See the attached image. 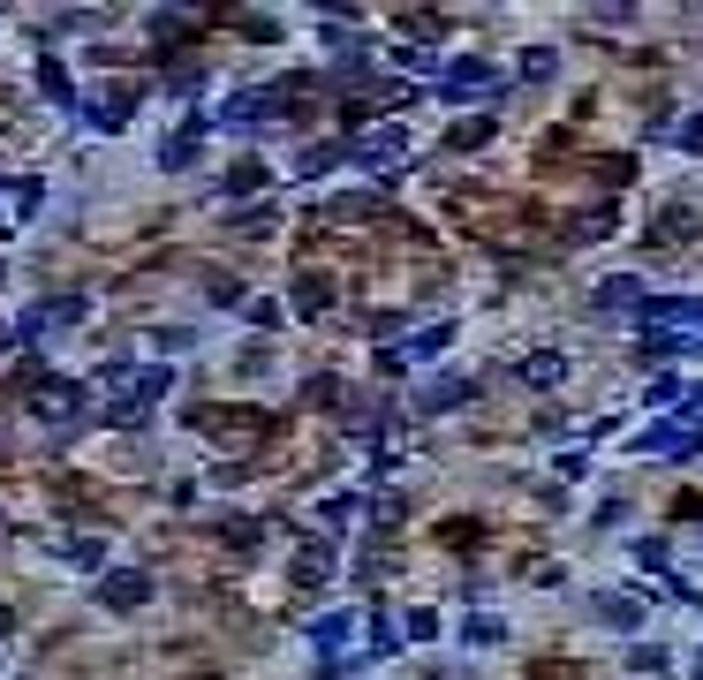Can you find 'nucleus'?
<instances>
[{
    "label": "nucleus",
    "instance_id": "6e6552de",
    "mask_svg": "<svg viewBox=\"0 0 703 680\" xmlns=\"http://www.w3.org/2000/svg\"><path fill=\"white\" fill-rule=\"evenodd\" d=\"M197 144H205V121H182V129L159 144V167H189V159H197Z\"/></svg>",
    "mask_w": 703,
    "mask_h": 680
},
{
    "label": "nucleus",
    "instance_id": "1a4fd4ad",
    "mask_svg": "<svg viewBox=\"0 0 703 680\" xmlns=\"http://www.w3.org/2000/svg\"><path fill=\"white\" fill-rule=\"evenodd\" d=\"M84 121H91V129H121V121H129V91H106V99H91Z\"/></svg>",
    "mask_w": 703,
    "mask_h": 680
},
{
    "label": "nucleus",
    "instance_id": "20e7f679",
    "mask_svg": "<svg viewBox=\"0 0 703 680\" xmlns=\"http://www.w3.org/2000/svg\"><path fill=\"white\" fill-rule=\"evenodd\" d=\"M643 454H666V461H688V454H703V431H688V424H643Z\"/></svg>",
    "mask_w": 703,
    "mask_h": 680
},
{
    "label": "nucleus",
    "instance_id": "f257e3e1",
    "mask_svg": "<svg viewBox=\"0 0 703 680\" xmlns=\"http://www.w3.org/2000/svg\"><path fill=\"white\" fill-rule=\"evenodd\" d=\"M76 408H84V386H76V378H38L31 386V416L38 424H76Z\"/></svg>",
    "mask_w": 703,
    "mask_h": 680
},
{
    "label": "nucleus",
    "instance_id": "4468645a",
    "mask_svg": "<svg viewBox=\"0 0 703 680\" xmlns=\"http://www.w3.org/2000/svg\"><path fill=\"white\" fill-rule=\"evenodd\" d=\"M227 189H235V197H250V189H265V167H258V159H242V167L227 174Z\"/></svg>",
    "mask_w": 703,
    "mask_h": 680
},
{
    "label": "nucleus",
    "instance_id": "7ed1b4c3",
    "mask_svg": "<svg viewBox=\"0 0 703 680\" xmlns=\"http://www.w3.org/2000/svg\"><path fill=\"white\" fill-rule=\"evenodd\" d=\"M84 318V295H53V303H38V310H23V325L8 340H38V333H53V325H76Z\"/></svg>",
    "mask_w": 703,
    "mask_h": 680
},
{
    "label": "nucleus",
    "instance_id": "6ab92c4d",
    "mask_svg": "<svg viewBox=\"0 0 703 680\" xmlns=\"http://www.w3.org/2000/svg\"><path fill=\"white\" fill-rule=\"evenodd\" d=\"M522 76H530V84H545V76H552V46H537V53H522Z\"/></svg>",
    "mask_w": 703,
    "mask_h": 680
},
{
    "label": "nucleus",
    "instance_id": "2eb2a0df",
    "mask_svg": "<svg viewBox=\"0 0 703 680\" xmlns=\"http://www.w3.org/2000/svg\"><path fill=\"white\" fill-rule=\"evenodd\" d=\"M69 567H106V544L99 537H76L69 544Z\"/></svg>",
    "mask_w": 703,
    "mask_h": 680
},
{
    "label": "nucleus",
    "instance_id": "f8f14e48",
    "mask_svg": "<svg viewBox=\"0 0 703 680\" xmlns=\"http://www.w3.org/2000/svg\"><path fill=\"white\" fill-rule=\"evenodd\" d=\"M469 401V378H446V386H424V408H454Z\"/></svg>",
    "mask_w": 703,
    "mask_h": 680
},
{
    "label": "nucleus",
    "instance_id": "0eeeda50",
    "mask_svg": "<svg viewBox=\"0 0 703 680\" xmlns=\"http://www.w3.org/2000/svg\"><path fill=\"white\" fill-rule=\"evenodd\" d=\"M643 280H635V272H620V280H598V288H590V310H643Z\"/></svg>",
    "mask_w": 703,
    "mask_h": 680
},
{
    "label": "nucleus",
    "instance_id": "9b49d317",
    "mask_svg": "<svg viewBox=\"0 0 703 680\" xmlns=\"http://www.w3.org/2000/svg\"><path fill=\"white\" fill-rule=\"evenodd\" d=\"M326 280H318V272H303V280H295V310H303V318H318V310H326Z\"/></svg>",
    "mask_w": 703,
    "mask_h": 680
},
{
    "label": "nucleus",
    "instance_id": "423d86ee",
    "mask_svg": "<svg viewBox=\"0 0 703 680\" xmlns=\"http://www.w3.org/2000/svg\"><path fill=\"white\" fill-rule=\"evenodd\" d=\"M401 152H409V129H371L363 144H348L356 167H386V159H401Z\"/></svg>",
    "mask_w": 703,
    "mask_h": 680
},
{
    "label": "nucleus",
    "instance_id": "39448f33",
    "mask_svg": "<svg viewBox=\"0 0 703 680\" xmlns=\"http://www.w3.org/2000/svg\"><path fill=\"white\" fill-rule=\"evenodd\" d=\"M144 597H152V575H144V567H121V575L99 582V605H106V612H137Z\"/></svg>",
    "mask_w": 703,
    "mask_h": 680
},
{
    "label": "nucleus",
    "instance_id": "dca6fc26",
    "mask_svg": "<svg viewBox=\"0 0 703 680\" xmlns=\"http://www.w3.org/2000/svg\"><path fill=\"white\" fill-rule=\"evenodd\" d=\"M446 340H454V325H431V333H416V340H409V356H439Z\"/></svg>",
    "mask_w": 703,
    "mask_h": 680
},
{
    "label": "nucleus",
    "instance_id": "5701e85b",
    "mask_svg": "<svg viewBox=\"0 0 703 680\" xmlns=\"http://www.w3.org/2000/svg\"><path fill=\"white\" fill-rule=\"evenodd\" d=\"M696 408H703V393H696Z\"/></svg>",
    "mask_w": 703,
    "mask_h": 680
},
{
    "label": "nucleus",
    "instance_id": "f3484780",
    "mask_svg": "<svg viewBox=\"0 0 703 680\" xmlns=\"http://www.w3.org/2000/svg\"><path fill=\"white\" fill-rule=\"evenodd\" d=\"M454 144H462V152H477V144H492V121H484V114H477V121H462V129H454Z\"/></svg>",
    "mask_w": 703,
    "mask_h": 680
},
{
    "label": "nucleus",
    "instance_id": "a211bd4d",
    "mask_svg": "<svg viewBox=\"0 0 703 680\" xmlns=\"http://www.w3.org/2000/svg\"><path fill=\"white\" fill-rule=\"evenodd\" d=\"M522 378H530V386H552V378H560V356H530V363H522Z\"/></svg>",
    "mask_w": 703,
    "mask_h": 680
},
{
    "label": "nucleus",
    "instance_id": "4be33fe9",
    "mask_svg": "<svg viewBox=\"0 0 703 680\" xmlns=\"http://www.w3.org/2000/svg\"><path fill=\"white\" fill-rule=\"evenodd\" d=\"M0 635H8V605H0Z\"/></svg>",
    "mask_w": 703,
    "mask_h": 680
},
{
    "label": "nucleus",
    "instance_id": "9d476101",
    "mask_svg": "<svg viewBox=\"0 0 703 680\" xmlns=\"http://www.w3.org/2000/svg\"><path fill=\"white\" fill-rule=\"evenodd\" d=\"M598 620L605 628H643V605L635 597H598Z\"/></svg>",
    "mask_w": 703,
    "mask_h": 680
},
{
    "label": "nucleus",
    "instance_id": "ddd939ff",
    "mask_svg": "<svg viewBox=\"0 0 703 680\" xmlns=\"http://www.w3.org/2000/svg\"><path fill=\"white\" fill-rule=\"evenodd\" d=\"M38 91H46V99H53V106H69V99H76V91H69V76H61V68H53V61H46V68H38Z\"/></svg>",
    "mask_w": 703,
    "mask_h": 680
},
{
    "label": "nucleus",
    "instance_id": "412c9836",
    "mask_svg": "<svg viewBox=\"0 0 703 680\" xmlns=\"http://www.w3.org/2000/svg\"><path fill=\"white\" fill-rule=\"evenodd\" d=\"M681 144H688V152H703V114H696V121H681Z\"/></svg>",
    "mask_w": 703,
    "mask_h": 680
},
{
    "label": "nucleus",
    "instance_id": "aec40b11",
    "mask_svg": "<svg viewBox=\"0 0 703 680\" xmlns=\"http://www.w3.org/2000/svg\"><path fill=\"white\" fill-rule=\"evenodd\" d=\"M681 401V378H651V408H673Z\"/></svg>",
    "mask_w": 703,
    "mask_h": 680
},
{
    "label": "nucleus",
    "instance_id": "f03ea898",
    "mask_svg": "<svg viewBox=\"0 0 703 680\" xmlns=\"http://www.w3.org/2000/svg\"><path fill=\"white\" fill-rule=\"evenodd\" d=\"M499 91H507V76H492L484 61H454V68H446V84H439V99L469 106V99H499Z\"/></svg>",
    "mask_w": 703,
    "mask_h": 680
}]
</instances>
